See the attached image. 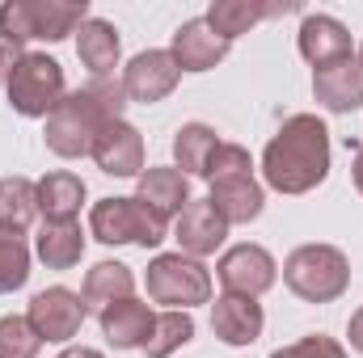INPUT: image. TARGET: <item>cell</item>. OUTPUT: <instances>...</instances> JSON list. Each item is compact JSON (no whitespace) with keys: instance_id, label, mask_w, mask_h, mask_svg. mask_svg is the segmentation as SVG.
I'll return each instance as SVG.
<instances>
[{"instance_id":"6da1fadb","label":"cell","mask_w":363,"mask_h":358,"mask_svg":"<svg viewBox=\"0 0 363 358\" xmlns=\"http://www.w3.org/2000/svg\"><path fill=\"white\" fill-rule=\"evenodd\" d=\"M262 178L279 194H308L330 178V131L317 114H291L262 152Z\"/></svg>"},{"instance_id":"7a4b0ae2","label":"cell","mask_w":363,"mask_h":358,"mask_svg":"<svg viewBox=\"0 0 363 358\" xmlns=\"http://www.w3.org/2000/svg\"><path fill=\"white\" fill-rule=\"evenodd\" d=\"M123 105H127V93H123V81H89L81 89H72L51 114H47V148L64 161H81L89 156L97 135L123 118Z\"/></svg>"},{"instance_id":"3957f363","label":"cell","mask_w":363,"mask_h":358,"mask_svg":"<svg viewBox=\"0 0 363 358\" xmlns=\"http://www.w3.org/2000/svg\"><path fill=\"white\" fill-rule=\"evenodd\" d=\"M89 21V0H4L0 4V38L9 42H64Z\"/></svg>"},{"instance_id":"277c9868","label":"cell","mask_w":363,"mask_h":358,"mask_svg":"<svg viewBox=\"0 0 363 358\" xmlns=\"http://www.w3.org/2000/svg\"><path fill=\"white\" fill-rule=\"evenodd\" d=\"M283 282L304 304H334L351 287V262L334 245H300L283 262Z\"/></svg>"},{"instance_id":"5b68a950","label":"cell","mask_w":363,"mask_h":358,"mask_svg":"<svg viewBox=\"0 0 363 358\" xmlns=\"http://www.w3.org/2000/svg\"><path fill=\"white\" fill-rule=\"evenodd\" d=\"M89 232L101 245H140V249H157L169 236V224L161 215H152L135 194L131 198H101L89 211Z\"/></svg>"},{"instance_id":"8992f818","label":"cell","mask_w":363,"mask_h":358,"mask_svg":"<svg viewBox=\"0 0 363 358\" xmlns=\"http://www.w3.org/2000/svg\"><path fill=\"white\" fill-rule=\"evenodd\" d=\"M144 287H148L152 304H165L174 312H190L194 304L211 299V274H207V266L199 258H186V253H157L148 262Z\"/></svg>"},{"instance_id":"52a82bcc","label":"cell","mask_w":363,"mask_h":358,"mask_svg":"<svg viewBox=\"0 0 363 358\" xmlns=\"http://www.w3.org/2000/svg\"><path fill=\"white\" fill-rule=\"evenodd\" d=\"M4 89H9V105H13L21 118H47V114L68 97L60 59H51V55H43V51H26V59L17 64V72L9 76Z\"/></svg>"},{"instance_id":"ba28073f","label":"cell","mask_w":363,"mask_h":358,"mask_svg":"<svg viewBox=\"0 0 363 358\" xmlns=\"http://www.w3.org/2000/svg\"><path fill=\"white\" fill-rule=\"evenodd\" d=\"M216 278L224 282L228 295H250V299H258V295H267L274 287L279 266H274V258L262 245H233V249L216 262Z\"/></svg>"},{"instance_id":"9c48e42d","label":"cell","mask_w":363,"mask_h":358,"mask_svg":"<svg viewBox=\"0 0 363 358\" xmlns=\"http://www.w3.org/2000/svg\"><path fill=\"white\" fill-rule=\"evenodd\" d=\"M26 321L34 325V333L43 342H72L81 333V321H85V299L68 287H47L30 299Z\"/></svg>"},{"instance_id":"30bf717a","label":"cell","mask_w":363,"mask_h":358,"mask_svg":"<svg viewBox=\"0 0 363 358\" xmlns=\"http://www.w3.org/2000/svg\"><path fill=\"white\" fill-rule=\"evenodd\" d=\"M178 81H182V68L169 51H140L123 68V93H127V101H140V105L165 101L178 89Z\"/></svg>"},{"instance_id":"8fae6325","label":"cell","mask_w":363,"mask_h":358,"mask_svg":"<svg viewBox=\"0 0 363 358\" xmlns=\"http://www.w3.org/2000/svg\"><path fill=\"white\" fill-rule=\"evenodd\" d=\"M89 156L97 161V169L110 173V178H140L144 173V139H140V131L127 118H114L97 135Z\"/></svg>"},{"instance_id":"7c38bea8","label":"cell","mask_w":363,"mask_h":358,"mask_svg":"<svg viewBox=\"0 0 363 358\" xmlns=\"http://www.w3.org/2000/svg\"><path fill=\"white\" fill-rule=\"evenodd\" d=\"M228 47H233V42L220 38V34L207 25V17H190V21H182L178 30H174L169 55L178 59L182 72H211L216 64H224Z\"/></svg>"},{"instance_id":"4fadbf2b","label":"cell","mask_w":363,"mask_h":358,"mask_svg":"<svg viewBox=\"0 0 363 358\" xmlns=\"http://www.w3.org/2000/svg\"><path fill=\"white\" fill-rule=\"evenodd\" d=\"M262 325H267V316H262V304L258 299H250V295H220L216 304H211V329H216V337L224 342V346H254L258 337H262Z\"/></svg>"},{"instance_id":"5bb4252c","label":"cell","mask_w":363,"mask_h":358,"mask_svg":"<svg viewBox=\"0 0 363 358\" xmlns=\"http://www.w3.org/2000/svg\"><path fill=\"white\" fill-rule=\"evenodd\" d=\"M300 4L296 0H211L207 8V25L220 34V38H241L250 34L258 21L267 17H283V13H296Z\"/></svg>"},{"instance_id":"9a60e30c","label":"cell","mask_w":363,"mask_h":358,"mask_svg":"<svg viewBox=\"0 0 363 358\" xmlns=\"http://www.w3.org/2000/svg\"><path fill=\"white\" fill-rule=\"evenodd\" d=\"M296 47H300V55L313 68H330L338 59H351V34H347V25L338 17H325V13H308L300 21Z\"/></svg>"},{"instance_id":"2e32d148","label":"cell","mask_w":363,"mask_h":358,"mask_svg":"<svg viewBox=\"0 0 363 358\" xmlns=\"http://www.w3.org/2000/svg\"><path fill=\"white\" fill-rule=\"evenodd\" d=\"M174 236H178V253H186V258H211L224 241H228V224L216 215V207L203 198V202H194L190 198V207L178 215V228H174Z\"/></svg>"},{"instance_id":"e0dca14e","label":"cell","mask_w":363,"mask_h":358,"mask_svg":"<svg viewBox=\"0 0 363 358\" xmlns=\"http://www.w3.org/2000/svg\"><path fill=\"white\" fill-rule=\"evenodd\" d=\"M313 97L330 110V114H355L363 105V68L359 59H338L330 68L313 72Z\"/></svg>"},{"instance_id":"ac0fdd59","label":"cell","mask_w":363,"mask_h":358,"mask_svg":"<svg viewBox=\"0 0 363 358\" xmlns=\"http://www.w3.org/2000/svg\"><path fill=\"white\" fill-rule=\"evenodd\" d=\"M207 202H211L216 215L233 228V224H250V219H258L262 207H267V194H262V185H258L254 173H233V178H216L211 181Z\"/></svg>"},{"instance_id":"d6986e66","label":"cell","mask_w":363,"mask_h":358,"mask_svg":"<svg viewBox=\"0 0 363 358\" xmlns=\"http://www.w3.org/2000/svg\"><path fill=\"white\" fill-rule=\"evenodd\" d=\"M97 321H101V337H106L114 350H144L148 337H152L157 312L131 295V299H123V304H110Z\"/></svg>"},{"instance_id":"ffe728a7","label":"cell","mask_w":363,"mask_h":358,"mask_svg":"<svg viewBox=\"0 0 363 358\" xmlns=\"http://www.w3.org/2000/svg\"><path fill=\"white\" fill-rule=\"evenodd\" d=\"M135 181H140V185H135V198H140L152 215H161L165 224L190 207V178H186L182 169H144Z\"/></svg>"},{"instance_id":"44dd1931","label":"cell","mask_w":363,"mask_h":358,"mask_svg":"<svg viewBox=\"0 0 363 358\" xmlns=\"http://www.w3.org/2000/svg\"><path fill=\"white\" fill-rule=\"evenodd\" d=\"M34 253L47 270H72L85 258V232L77 219H43L34 236Z\"/></svg>"},{"instance_id":"7402d4cb","label":"cell","mask_w":363,"mask_h":358,"mask_svg":"<svg viewBox=\"0 0 363 358\" xmlns=\"http://www.w3.org/2000/svg\"><path fill=\"white\" fill-rule=\"evenodd\" d=\"M77 55H81V64L93 72V81L110 76V72L118 68V55H123V42H118L114 21L89 17V21L77 30Z\"/></svg>"},{"instance_id":"603a6c76","label":"cell","mask_w":363,"mask_h":358,"mask_svg":"<svg viewBox=\"0 0 363 358\" xmlns=\"http://www.w3.org/2000/svg\"><path fill=\"white\" fill-rule=\"evenodd\" d=\"M131 291H135V274H131V266H123V262H97V266L85 274L81 299H85V312H97V316H101L110 304L131 299Z\"/></svg>"},{"instance_id":"cb8c5ba5","label":"cell","mask_w":363,"mask_h":358,"mask_svg":"<svg viewBox=\"0 0 363 358\" xmlns=\"http://www.w3.org/2000/svg\"><path fill=\"white\" fill-rule=\"evenodd\" d=\"M220 144L224 139L216 135V127L186 122L178 135H174V161H178V169L186 178H207V165H211V156H216Z\"/></svg>"},{"instance_id":"d4e9b609","label":"cell","mask_w":363,"mask_h":358,"mask_svg":"<svg viewBox=\"0 0 363 358\" xmlns=\"http://www.w3.org/2000/svg\"><path fill=\"white\" fill-rule=\"evenodd\" d=\"M85 202V181L68 169H55L38 181V215L43 219H77Z\"/></svg>"},{"instance_id":"484cf974","label":"cell","mask_w":363,"mask_h":358,"mask_svg":"<svg viewBox=\"0 0 363 358\" xmlns=\"http://www.w3.org/2000/svg\"><path fill=\"white\" fill-rule=\"evenodd\" d=\"M30 278V245L26 232L13 224H0V295L21 291Z\"/></svg>"},{"instance_id":"4316f807","label":"cell","mask_w":363,"mask_h":358,"mask_svg":"<svg viewBox=\"0 0 363 358\" xmlns=\"http://www.w3.org/2000/svg\"><path fill=\"white\" fill-rule=\"evenodd\" d=\"M38 219V181L30 178H0V224L30 228Z\"/></svg>"},{"instance_id":"83f0119b","label":"cell","mask_w":363,"mask_h":358,"mask_svg":"<svg viewBox=\"0 0 363 358\" xmlns=\"http://www.w3.org/2000/svg\"><path fill=\"white\" fill-rule=\"evenodd\" d=\"M190 337H194V316L169 308V312H161V316H157V325H152V337H148L144 354H148V358H169L174 350H182Z\"/></svg>"},{"instance_id":"f1b7e54d","label":"cell","mask_w":363,"mask_h":358,"mask_svg":"<svg viewBox=\"0 0 363 358\" xmlns=\"http://www.w3.org/2000/svg\"><path fill=\"white\" fill-rule=\"evenodd\" d=\"M43 350V337L26 316H0V358H34Z\"/></svg>"},{"instance_id":"f546056e","label":"cell","mask_w":363,"mask_h":358,"mask_svg":"<svg viewBox=\"0 0 363 358\" xmlns=\"http://www.w3.org/2000/svg\"><path fill=\"white\" fill-rule=\"evenodd\" d=\"M233 173H254V161H250V152L241 144H220L216 156H211V165H207V181L233 178Z\"/></svg>"},{"instance_id":"4dcf8cb0","label":"cell","mask_w":363,"mask_h":358,"mask_svg":"<svg viewBox=\"0 0 363 358\" xmlns=\"http://www.w3.org/2000/svg\"><path fill=\"white\" fill-rule=\"evenodd\" d=\"M271 358H347V350H342L334 337H325V333H313V337H300V342H291V346L274 350Z\"/></svg>"},{"instance_id":"1f68e13d","label":"cell","mask_w":363,"mask_h":358,"mask_svg":"<svg viewBox=\"0 0 363 358\" xmlns=\"http://www.w3.org/2000/svg\"><path fill=\"white\" fill-rule=\"evenodd\" d=\"M26 59V51H21V42H9V38H0V85H9V76L17 72V64Z\"/></svg>"},{"instance_id":"d6a6232c","label":"cell","mask_w":363,"mask_h":358,"mask_svg":"<svg viewBox=\"0 0 363 358\" xmlns=\"http://www.w3.org/2000/svg\"><path fill=\"white\" fill-rule=\"evenodd\" d=\"M347 337H351V350H359V354H363V308L351 316V329H347Z\"/></svg>"},{"instance_id":"836d02e7","label":"cell","mask_w":363,"mask_h":358,"mask_svg":"<svg viewBox=\"0 0 363 358\" xmlns=\"http://www.w3.org/2000/svg\"><path fill=\"white\" fill-rule=\"evenodd\" d=\"M60 358H106L101 350H89V346H68Z\"/></svg>"},{"instance_id":"e575fe53","label":"cell","mask_w":363,"mask_h":358,"mask_svg":"<svg viewBox=\"0 0 363 358\" xmlns=\"http://www.w3.org/2000/svg\"><path fill=\"white\" fill-rule=\"evenodd\" d=\"M351 178H355V190L363 194V144L355 148V165H351Z\"/></svg>"},{"instance_id":"d590c367","label":"cell","mask_w":363,"mask_h":358,"mask_svg":"<svg viewBox=\"0 0 363 358\" xmlns=\"http://www.w3.org/2000/svg\"><path fill=\"white\" fill-rule=\"evenodd\" d=\"M359 68H363V47H359Z\"/></svg>"}]
</instances>
